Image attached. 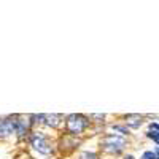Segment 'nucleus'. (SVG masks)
Segmentation results:
<instances>
[{"label": "nucleus", "mask_w": 159, "mask_h": 159, "mask_svg": "<svg viewBox=\"0 0 159 159\" xmlns=\"http://www.w3.org/2000/svg\"><path fill=\"white\" fill-rule=\"evenodd\" d=\"M113 129L118 130V132H123V134H126V132H127V129L126 127H121V126H113Z\"/></svg>", "instance_id": "nucleus-10"}, {"label": "nucleus", "mask_w": 159, "mask_h": 159, "mask_svg": "<svg viewBox=\"0 0 159 159\" xmlns=\"http://www.w3.org/2000/svg\"><path fill=\"white\" fill-rule=\"evenodd\" d=\"M102 147L107 153H119L126 147V140L121 135H107L102 142Z\"/></svg>", "instance_id": "nucleus-2"}, {"label": "nucleus", "mask_w": 159, "mask_h": 159, "mask_svg": "<svg viewBox=\"0 0 159 159\" xmlns=\"http://www.w3.org/2000/svg\"><path fill=\"white\" fill-rule=\"evenodd\" d=\"M30 143H32V147H34L38 153L48 154V153L51 151V148H49V145H48L45 135H42V134H32V135H30Z\"/></svg>", "instance_id": "nucleus-3"}, {"label": "nucleus", "mask_w": 159, "mask_h": 159, "mask_svg": "<svg viewBox=\"0 0 159 159\" xmlns=\"http://www.w3.org/2000/svg\"><path fill=\"white\" fill-rule=\"evenodd\" d=\"M89 121L88 118L83 116V115H70L67 118V121H65V126H67V130L70 134H81V132L88 127Z\"/></svg>", "instance_id": "nucleus-1"}, {"label": "nucleus", "mask_w": 159, "mask_h": 159, "mask_svg": "<svg viewBox=\"0 0 159 159\" xmlns=\"http://www.w3.org/2000/svg\"><path fill=\"white\" fill-rule=\"evenodd\" d=\"M124 159H134V156H130V154H129V156H126Z\"/></svg>", "instance_id": "nucleus-11"}, {"label": "nucleus", "mask_w": 159, "mask_h": 159, "mask_svg": "<svg viewBox=\"0 0 159 159\" xmlns=\"http://www.w3.org/2000/svg\"><path fill=\"white\" fill-rule=\"evenodd\" d=\"M129 118H130V119H142V118H140V116H137V115H134V116H129ZM140 124H142V121H134L130 126H132V127H139Z\"/></svg>", "instance_id": "nucleus-9"}, {"label": "nucleus", "mask_w": 159, "mask_h": 159, "mask_svg": "<svg viewBox=\"0 0 159 159\" xmlns=\"http://www.w3.org/2000/svg\"><path fill=\"white\" fill-rule=\"evenodd\" d=\"M156 154H157V159H159V148L156 150Z\"/></svg>", "instance_id": "nucleus-12"}, {"label": "nucleus", "mask_w": 159, "mask_h": 159, "mask_svg": "<svg viewBox=\"0 0 159 159\" xmlns=\"http://www.w3.org/2000/svg\"><path fill=\"white\" fill-rule=\"evenodd\" d=\"M40 119H45L46 124L51 127H57L61 123V115H40Z\"/></svg>", "instance_id": "nucleus-6"}, {"label": "nucleus", "mask_w": 159, "mask_h": 159, "mask_svg": "<svg viewBox=\"0 0 159 159\" xmlns=\"http://www.w3.org/2000/svg\"><path fill=\"white\" fill-rule=\"evenodd\" d=\"M16 134L19 137H24L25 134H27V130H29V126H30V121H27L25 118H16Z\"/></svg>", "instance_id": "nucleus-5"}, {"label": "nucleus", "mask_w": 159, "mask_h": 159, "mask_svg": "<svg viewBox=\"0 0 159 159\" xmlns=\"http://www.w3.org/2000/svg\"><path fill=\"white\" fill-rule=\"evenodd\" d=\"M140 159H157V154H156V151H145Z\"/></svg>", "instance_id": "nucleus-7"}, {"label": "nucleus", "mask_w": 159, "mask_h": 159, "mask_svg": "<svg viewBox=\"0 0 159 159\" xmlns=\"http://www.w3.org/2000/svg\"><path fill=\"white\" fill-rule=\"evenodd\" d=\"M13 132H16V124L13 121V118L0 119V139H5V137L11 135Z\"/></svg>", "instance_id": "nucleus-4"}, {"label": "nucleus", "mask_w": 159, "mask_h": 159, "mask_svg": "<svg viewBox=\"0 0 159 159\" xmlns=\"http://www.w3.org/2000/svg\"><path fill=\"white\" fill-rule=\"evenodd\" d=\"M80 159H97V154L96 153H83L80 156Z\"/></svg>", "instance_id": "nucleus-8"}]
</instances>
